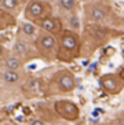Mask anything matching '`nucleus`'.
I'll return each mask as SVG.
<instances>
[{"mask_svg": "<svg viewBox=\"0 0 124 125\" xmlns=\"http://www.w3.org/2000/svg\"><path fill=\"white\" fill-rule=\"evenodd\" d=\"M24 94L28 98H35L44 91V83L41 78H30L24 84Z\"/></svg>", "mask_w": 124, "mask_h": 125, "instance_id": "nucleus-6", "label": "nucleus"}, {"mask_svg": "<svg viewBox=\"0 0 124 125\" xmlns=\"http://www.w3.org/2000/svg\"><path fill=\"white\" fill-rule=\"evenodd\" d=\"M44 10H46V6L41 0H32L28 7H26L25 11V17L30 21H36V19H40L44 15Z\"/></svg>", "mask_w": 124, "mask_h": 125, "instance_id": "nucleus-5", "label": "nucleus"}, {"mask_svg": "<svg viewBox=\"0 0 124 125\" xmlns=\"http://www.w3.org/2000/svg\"><path fill=\"white\" fill-rule=\"evenodd\" d=\"M4 66H6V70H19L22 67V61L15 55L7 56L4 59Z\"/></svg>", "mask_w": 124, "mask_h": 125, "instance_id": "nucleus-11", "label": "nucleus"}, {"mask_svg": "<svg viewBox=\"0 0 124 125\" xmlns=\"http://www.w3.org/2000/svg\"><path fill=\"white\" fill-rule=\"evenodd\" d=\"M62 125H65V124H62Z\"/></svg>", "mask_w": 124, "mask_h": 125, "instance_id": "nucleus-19", "label": "nucleus"}, {"mask_svg": "<svg viewBox=\"0 0 124 125\" xmlns=\"http://www.w3.org/2000/svg\"><path fill=\"white\" fill-rule=\"evenodd\" d=\"M87 15H88V18L92 19V21H102V19H105L106 12L103 11L102 8L97 7V6H88Z\"/></svg>", "mask_w": 124, "mask_h": 125, "instance_id": "nucleus-10", "label": "nucleus"}, {"mask_svg": "<svg viewBox=\"0 0 124 125\" xmlns=\"http://www.w3.org/2000/svg\"><path fill=\"white\" fill-rule=\"evenodd\" d=\"M76 88V78L74 74L69 70H61L52 76L48 88L46 91L47 95H57V94H69Z\"/></svg>", "mask_w": 124, "mask_h": 125, "instance_id": "nucleus-1", "label": "nucleus"}, {"mask_svg": "<svg viewBox=\"0 0 124 125\" xmlns=\"http://www.w3.org/2000/svg\"><path fill=\"white\" fill-rule=\"evenodd\" d=\"M121 77H123V80H124V70L121 72Z\"/></svg>", "mask_w": 124, "mask_h": 125, "instance_id": "nucleus-18", "label": "nucleus"}, {"mask_svg": "<svg viewBox=\"0 0 124 125\" xmlns=\"http://www.w3.org/2000/svg\"><path fill=\"white\" fill-rule=\"evenodd\" d=\"M12 51H14V55L18 56V58L19 56H24L28 52V44L24 40H17L14 47H12Z\"/></svg>", "mask_w": 124, "mask_h": 125, "instance_id": "nucleus-12", "label": "nucleus"}, {"mask_svg": "<svg viewBox=\"0 0 124 125\" xmlns=\"http://www.w3.org/2000/svg\"><path fill=\"white\" fill-rule=\"evenodd\" d=\"M19 6V0H1V7L7 10H14Z\"/></svg>", "mask_w": 124, "mask_h": 125, "instance_id": "nucleus-14", "label": "nucleus"}, {"mask_svg": "<svg viewBox=\"0 0 124 125\" xmlns=\"http://www.w3.org/2000/svg\"><path fill=\"white\" fill-rule=\"evenodd\" d=\"M6 59V51H4L3 45L0 44V61H4Z\"/></svg>", "mask_w": 124, "mask_h": 125, "instance_id": "nucleus-16", "label": "nucleus"}, {"mask_svg": "<svg viewBox=\"0 0 124 125\" xmlns=\"http://www.w3.org/2000/svg\"><path fill=\"white\" fill-rule=\"evenodd\" d=\"M21 30H22V33L26 34V36H33V34L36 33V28H35V26H33L32 23H29V22L22 23Z\"/></svg>", "mask_w": 124, "mask_h": 125, "instance_id": "nucleus-13", "label": "nucleus"}, {"mask_svg": "<svg viewBox=\"0 0 124 125\" xmlns=\"http://www.w3.org/2000/svg\"><path fill=\"white\" fill-rule=\"evenodd\" d=\"M36 48L39 54L43 56L44 59H47V61H51L57 56V40H55V37L52 36L51 33H44L41 34L36 41Z\"/></svg>", "mask_w": 124, "mask_h": 125, "instance_id": "nucleus-3", "label": "nucleus"}, {"mask_svg": "<svg viewBox=\"0 0 124 125\" xmlns=\"http://www.w3.org/2000/svg\"><path fill=\"white\" fill-rule=\"evenodd\" d=\"M101 84H102L103 89H105L108 94H117L120 92L121 85L119 83V78L113 74H106L101 78Z\"/></svg>", "mask_w": 124, "mask_h": 125, "instance_id": "nucleus-7", "label": "nucleus"}, {"mask_svg": "<svg viewBox=\"0 0 124 125\" xmlns=\"http://www.w3.org/2000/svg\"><path fill=\"white\" fill-rule=\"evenodd\" d=\"M40 28L46 32V33H55V32H59L61 30V22L58 19L51 18V17H46L40 21Z\"/></svg>", "mask_w": 124, "mask_h": 125, "instance_id": "nucleus-8", "label": "nucleus"}, {"mask_svg": "<svg viewBox=\"0 0 124 125\" xmlns=\"http://www.w3.org/2000/svg\"><path fill=\"white\" fill-rule=\"evenodd\" d=\"M54 110L59 117L66 121H74L79 118V107L68 99L57 100L54 103Z\"/></svg>", "mask_w": 124, "mask_h": 125, "instance_id": "nucleus-4", "label": "nucleus"}, {"mask_svg": "<svg viewBox=\"0 0 124 125\" xmlns=\"http://www.w3.org/2000/svg\"><path fill=\"white\" fill-rule=\"evenodd\" d=\"M29 125H44V122L41 120H32Z\"/></svg>", "mask_w": 124, "mask_h": 125, "instance_id": "nucleus-17", "label": "nucleus"}, {"mask_svg": "<svg viewBox=\"0 0 124 125\" xmlns=\"http://www.w3.org/2000/svg\"><path fill=\"white\" fill-rule=\"evenodd\" d=\"M79 39L76 33H73L70 30H63L61 34V45L58 48L57 56L62 61H70L79 55Z\"/></svg>", "mask_w": 124, "mask_h": 125, "instance_id": "nucleus-2", "label": "nucleus"}, {"mask_svg": "<svg viewBox=\"0 0 124 125\" xmlns=\"http://www.w3.org/2000/svg\"><path fill=\"white\" fill-rule=\"evenodd\" d=\"M59 4L66 11H73L76 7V0H59Z\"/></svg>", "mask_w": 124, "mask_h": 125, "instance_id": "nucleus-15", "label": "nucleus"}, {"mask_svg": "<svg viewBox=\"0 0 124 125\" xmlns=\"http://www.w3.org/2000/svg\"><path fill=\"white\" fill-rule=\"evenodd\" d=\"M21 73L18 70H6L1 73V80L4 83H8V84H17L21 81Z\"/></svg>", "mask_w": 124, "mask_h": 125, "instance_id": "nucleus-9", "label": "nucleus"}]
</instances>
